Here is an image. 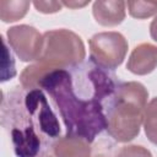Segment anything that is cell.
I'll use <instances>...</instances> for the list:
<instances>
[{"mask_svg": "<svg viewBox=\"0 0 157 157\" xmlns=\"http://www.w3.org/2000/svg\"><path fill=\"white\" fill-rule=\"evenodd\" d=\"M11 139L17 157H37L40 151L42 140L32 124L13 125Z\"/></svg>", "mask_w": 157, "mask_h": 157, "instance_id": "cell-7", "label": "cell"}, {"mask_svg": "<svg viewBox=\"0 0 157 157\" xmlns=\"http://www.w3.org/2000/svg\"><path fill=\"white\" fill-rule=\"evenodd\" d=\"M91 61L105 70H115L125 59L128 42L119 32H99L93 34L90 40Z\"/></svg>", "mask_w": 157, "mask_h": 157, "instance_id": "cell-4", "label": "cell"}, {"mask_svg": "<svg viewBox=\"0 0 157 157\" xmlns=\"http://www.w3.org/2000/svg\"><path fill=\"white\" fill-rule=\"evenodd\" d=\"M126 2L121 0H98L93 2L92 13L97 23L104 27L120 25L125 18Z\"/></svg>", "mask_w": 157, "mask_h": 157, "instance_id": "cell-9", "label": "cell"}, {"mask_svg": "<svg viewBox=\"0 0 157 157\" xmlns=\"http://www.w3.org/2000/svg\"><path fill=\"white\" fill-rule=\"evenodd\" d=\"M115 157H152V153L144 146L126 145L117 151Z\"/></svg>", "mask_w": 157, "mask_h": 157, "instance_id": "cell-15", "label": "cell"}, {"mask_svg": "<svg viewBox=\"0 0 157 157\" xmlns=\"http://www.w3.org/2000/svg\"><path fill=\"white\" fill-rule=\"evenodd\" d=\"M55 157H91V142L80 136L66 134L58 139L53 145Z\"/></svg>", "mask_w": 157, "mask_h": 157, "instance_id": "cell-10", "label": "cell"}, {"mask_svg": "<svg viewBox=\"0 0 157 157\" xmlns=\"http://www.w3.org/2000/svg\"><path fill=\"white\" fill-rule=\"evenodd\" d=\"M33 6L42 13H54L61 10V1H33Z\"/></svg>", "mask_w": 157, "mask_h": 157, "instance_id": "cell-16", "label": "cell"}, {"mask_svg": "<svg viewBox=\"0 0 157 157\" xmlns=\"http://www.w3.org/2000/svg\"><path fill=\"white\" fill-rule=\"evenodd\" d=\"M148 91L140 82H120L104 107L109 136L118 142L134 140L144 123Z\"/></svg>", "mask_w": 157, "mask_h": 157, "instance_id": "cell-2", "label": "cell"}, {"mask_svg": "<svg viewBox=\"0 0 157 157\" xmlns=\"http://www.w3.org/2000/svg\"><path fill=\"white\" fill-rule=\"evenodd\" d=\"M40 88L53 98L69 135L93 142L107 128L104 105L82 101L71 88L69 70H48L38 83V90Z\"/></svg>", "mask_w": 157, "mask_h": 157, "instance_id": "cell-1", "label": "cell"}, {"mask_svg": "<svg viewBox=\"0 0 157 157\" xmlns=\"http://www.w3.org/2000/svg\"><path fill=\"white\" fill-rule=\"evenodd\" d=\"M2 39V60H1V81H7L11 80L16 75V69H15V61L12 58L11 52L7 48L6 39L4 36H1Z\"/></svg>", "mask_w": 157, "mask_h": 157, "instance_id": "cell-14", "label": "cell"}, {"mask_svg": "<svg viewBox=\"0 0 157 157\" xmlns=\"http://www.w3.org/2000/svg\"><path fill=\"white\" fill-rule=\"evenodd\" d=\"M63 6H67L70 9H77V7H83L87 4H90V1H61Z\"/></svg>", "mask_w": 157, "mask_h": 157, "instance_id": "cell-18", "label": "cell"}, {"mask_svg": "<svg viewBox=\"0 0 157 157\" xmlns=\"http://www.w3.org/2000/svg\"><path fill=\"white\" fill-rule=\"evenodd\" d=\"M112 145L105 141H101L96 145L94 148H92L91 157H113L112 155Z\"/></svg>", "mask_w": 157, "mask_h": 157, "instance_id": "cell-17", "label": "cell"}, {"mask_svg": "<svg viewBox=\"0 0 157 157\" xmlns=\"http://www.w3.org/2000/svg\"><path fill=\"white\" fill-rule=\"evenodd\" d=\"M150 34L155 42H157V16L153 18V21L150 25Z\"/></svg>", "mask_w": 157, "mask_h": 157, "instance_id": "cell-19", "label": "cell"}, {"mask_svg": "<svg viewBox=\"0 0 157 157\" xmlns=\"http://www.w3.org/2000/svg\"><path fill=\"white\" fill-rule=\"evenodd\" d=\"M157 67V47L151 43L136 45L126 63V69L135 75H147Z\"/></svg>", "mask_w": 157, "mask_h": 157, "instance_id": "cell-8", "label": "cell"}, {"mask_svg": "<svg viewBox=\"0 0 157 157\" xmlns=\"http://www.w3.org/2000/svg\"><path fill=\"white\" fill-rule=\"evenodd\" d=\"M7 40L15 54L22 61H37L43 49V34L28 25L10 27L6 32Z\"/></svg>", "mask_w": 157, "mask_h": 157, "instance_id": "cell-6", "label": "cell"}, {"mask_svg": "<svg viewBox=\"0 0 157 157\" xmlns=\"http://www.w3.org/2000/svg\"><path fill=\"white\" fill-rule=\"evenodd\" d=\"M31 2L27 0H0V20L15 22L25 17Z\"/></svg>", "mask_w": 157, "mask_h": 157, "instance_id": "cell-11", "label": "cell"}, {"mask_svg": "<svg viewBox=\"0 0 157 157\" xmlns=\"http://www.w3.org/2000/svg\"><path fill=\"white\" fill-rule=\"evenodd\" d=\"M144 130L147 139L157 146V97L152 98L144 112Z\"/></svg>", "mask_w": 157, "mask_h": 157, "instance_id": "cell-12", "label": "cell"}, {"mask_svg": "<svg viewBox=\"0 0 157 157\" xmlns=\"http://www.w3.org/2000/svg\"><path fill=\"white\" fill-rule=\"evenodd\" d=\"M85 55L83 42L75 32L52 29L43 34V49L37 63L50 70H67L81 65Z\"/></svg>", "mask_w": 157, "mask_h": 157, "instance_id": "cell-3", "label": "cell"}, {"mask_svg": "<svg viewBox=\"0 0 157 157\" xmlns=\"http://www.w3.org/2000/svg\"><path fill=\"white\" fill-rule=\"evenodd\" d=\"M129 13L134 18H147L157 13V1H128Z\"/></svg>", "mask_w": 157, "mask_h": 157, "instance_id": "cell-13", "label": "cell"}, {"mask_svg": "<svg viewBox=\"0 0 157 157\" xmlns=\"http://www.w3.org/2000/svg\"><path fill=\"white\" fill-rule=\"evenodd\" d=\"M43 157H50V156H43Z\"/></svg>", "mask_w": 157, "mask_h": 157, "instance_id": "cell-20", "label": "cell"}, {"mask_svg": "<svg viewBox=\"0 0 157 157\" xmlns=\"http://www.w3.org/2000/svg\"><path fill=\"white\" fill-rule=\"evenodd\" d=\"M26 117L29 124L37 128L47 139H56L60 134V124L56 115L49 107V103L42 90H31L25 96Z\"/></svg>", "mask_w": 157, "mask_h": 157, "instance_id": "cell-5", "label": "cell"}]
</instances>
